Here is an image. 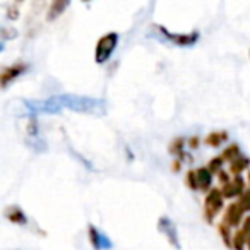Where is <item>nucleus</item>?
<instances>
[{
    "label": "nucleus",
    "mask_w": 250,
    "mask_h": 250,
    "mask_svg": "<svg viewBox=\"0 0 250 250\" xmlns=\"http://www.w3.org/2000/svg\"><path fill=\"white\" fill-rule=\"evenodd\" d=\"M26 110L31 113H60L63 110L91 115L106 113V106L101 100L89 96H77V94H59V96H52L43 101H28Z\"/></svg>",
    "instance_id": "obj_1"
},
{
    "label": "nucleus",
    "mask_w": 250,
    "mask_h": 250,
    "mask_svg": "<svg viewBox=\"0 0 250 250\" xmlns=\"http://www.w3.org/2000/svg\"><path fill=\"white\" fill-rule=\"evenodd\" d=\"M117 43H118L117 33H108V35H104L96 45V62L98 63L106 62L111 57V53L115 52V48H117Z\"/></svg>",
    "instance_id": "obj_2"
},
{
    "label": "nucleus",
    "mask_w": 250,
    "mask_h": 250,
    "mask_svg": "<svg viewBox=\"0 0 250 250\" xmlns=\"http://www.w3.org/2000/svg\"><path fill=\"white\" fill-rule=\"evenodd\" d=\"M69 4H70V0H53L52 5H50V11H48L50 21H53L55 18H59V16L65 11Z\"/></svg>",
    "instance_id": "obj_3"
},
{
    "label": "nucleus",
    "mask_w": 250,
    "mask_h": 250,
    "mask_svg": "<svg viewBox=\"0 0 250 250\" xmlns=\"http://www.w3.org/2000/svg\"><path fill=\"white\" fill-rule=\"evenodd\" d=\"M161 33H163L165 36H167L170 42L177 43V45H192V43H195V40H197V35H187V36H175L171 35V33L165 31V29H161Z\"/></svg>",
    "instance_id": "obj_4"
},
{
    "label": "nucleus",
    "mask_w": 250,
    "mask_h": 250,
    "mask_svg": "<svg viewBox=\"0 0 250 250\" xmlns=\"http://www.w3.org/2000/svg\"><path fill=\"white\" fill-rule=\"evenodd\" d=\"M91 233H93V242L98 249H108V247H111V242L106 238V236L100 235V233L94 231V229H91Z\"/></svg>",
    "instance_id": "obj_5"
}]
</instances>
